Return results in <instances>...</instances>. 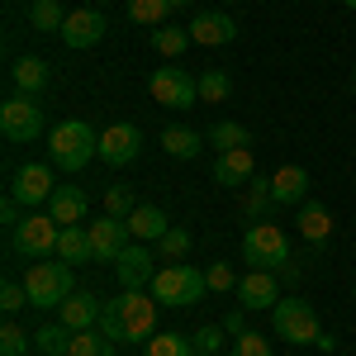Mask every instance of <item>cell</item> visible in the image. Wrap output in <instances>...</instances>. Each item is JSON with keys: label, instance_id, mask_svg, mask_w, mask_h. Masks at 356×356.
Listing matches in <instances>:
<instances>
[{"label": "cell", "instance_id": "26", "mask_svg": "<svg viewBox=\"0 0 356 356\" xmlns=\"http://www.w3.org/2000/svg\"><path fill=\"white\" fill-rule=\"evenodd\" d=\"M209 138L204 134H195V129H162V147L171 152V157H200V147H204Z\"/></svg>", "mask_w": 356, "mask_h": 356}, {"label": "cell", "instance_id": "30", "mask_svg": "<svg viewBox=\"0 0 356 356\" xmlns=\"http://www.w3.org/2000/svg\"><path fill=\"white\" fill-rule=\"evenodd\" d=\"M67 342H72V328H67V323H43V328H33V347L43 356H67Z\"/></svg>", "mask_w": 356, "mask_h": 356}, {"label": "cell", "instance_id": "45", "mask_svg": "<svg viewBox=\"0 0 356 356\" xmlns=\"http://www.w3.org/2000/svg\"><path fill=\"white\" fill-rule=\"evenodd\" d=\"M342 5H347V10H352V15H356V0H342Z\"/></svg>", "mask_w": 356, "mask_h": 356}, {"label": "cell", "instance_id": "49", "mask_svg": "<svg viewBox=\"0 0 356 356\" xmlns=\"http://www.w3.org/2000/svg\"><path fill=\"white\" fill-rule=\"evenodd\" d=\"M233 356H238V352H233Z\"/></svg>", "mask_w": 356, "mask_h": 356}, {"label": "cell", "instance_id": "11", "mask_svg": "<svg viewBox=\"0 0 356 356\" xmlns=\"http://www.w3.org/2000/svg\"><path fill=\"white\" fill-rule=\"evenodd\" d=\"M57 191V181H53V166H43V162H29L15 171V181H10V195L24 204V209H38V204H48Z\"/></svg>", "mask_w": 356, "mask_h": 356}, {"label": "cell", "instance_id": "4", "mask_svg": "<svg viewBox=\"0 0 356 356\" xmlns=\"http://www.w3.org/2000/svg\"><path fill=\"white\" fill-rule=\"evenodd\" d=\"M24 290H29V304H33V309H62L67 295H76V280H72V266H67V261L43 257V261L29 266Z\"/></svg>", "mask_w": 356, "mask_h": 356}, {"label": "cell", "instance_id": "47", "mask_svg": "<svg viewBox=\"0 0 356 356\" xmlns=\"http://www.w3.org/2000/svg\"><path fill=\"white\" fill-rule=\"evenodd\" d=\"M352 86H356V67H352Z\"/></svg>", "mask_w": 356, "mask_h": 356}, {"label": "cell", "instance_id": "5", "mask_svg": "<svg viewBox=\"0 0 356 356\" xmlns=\"http://www.w3.org/2000/svg\"><path fill=\"white\" fill-rule=\"evenodd\" d=\"M243 257L252 271H285L295 257H290V238H285V228L280 223H252L243 238Z\"/></svg>", "mask_w": 356, "mask_h": 356}, {"label": "cell", "instance_id": "37", "mask_svg": "<svg viewBox=\"0 0 356 356\" xmlns=\"http://www.w3.org/2000/svg\"><path fill=\"white\" fill-rule=\"evenodd\" d=\"M138 209V200L129 186H114V191H105V214H114V219H129Z\"/></svg>", "mask_w": 356, "mask_h": 356}, {"label": "cell", "instance_id": "9", "mask_svg": "<svg viewBox=\"0 0 356 356\" xmlns=\"http://www.w3.org/2000/svg\"><path fill=\"white\" fill-rule=\"evenodd\" d=\"M0 134L10 138V143H33V138L43 134V105L33 100V95H10L5 105H0Z\"/></svg>", "mask_w": 356, "mask_h": 356}, {"label": "cell", "instance_id": "21", "mask_svg": "<svg viewBox=\"0 0 356 356\" xmlns=\"http://www.w3.org/2000/svg\"><path fill=\"white\" fill-rule=\"evenodd\" d=\"M57 261H67V266H81V261H95V252H90V233H86L81 223H67L62 228V238H57Z\"/></svg>", "mask_w": 356, "mask_h": 356}, {"label": "cell", "instance_id": "22", "mask_svg": "<svg viewBox=\"0 0 356 356\" xmlns=\"http://www.w3.org/2000/svg\"><path fill=\"white\" fill-rule=\"evenodd\" d=\"M86 204H90V200H86V191H76V186H57L53 200H48V214L67 228V223H81L86 219Z\"/></svg>", "mask_w": 356, "mask_h": 356}, {"label": "cell", "instance_id": "35", "mask_svg": "<svg viewBox=\"0 0 356 356\" xmlns=\"http://www.w3.org/2000/svg\"><path fill=\"white\" fill-rule=\"evenodd\" d=\"M191 252V233L186 228H166L162 238H157V257H171V261H181Z\"/></svg>", "mask_w": 356, "mask_h": 356}, {"label": "cell", "instance_id": "31", "mask_svg": "<svg viewBox=\"0 0 356 356\" xmlns=\"http://www.w3.org/2000/svg\"><path fill=\"white\" fill-rule=\"evenodd\" d=\"M228 95H233V81H228V72H219V67L200 72V105H223Z\"/></svg>", "mask_w": 356, "mask_h": 356}, {"label": "cell", "instance_id": "34", "mask_svg": "<svg viewBox=\"0 0 356 356\" xmlns=\"http://www.w3.org/2000/svg\"><path fill=\"white\" fill-rule=\"evenodd\" d=\"M243 209H247V214H252V219H266V214H271V209H275L271 181H261V176H257V181H252V191H247V200H243Z\"/></svg>", "mask_w": 356, "mask_h": 356}, {"label": "cell", "instance_id": "12", "mask_svg": "<svg viewBox=\"0 0 356 356\" xmlns=\"http://www.w3.org/2000/svg\"><path fill=\"white\" fill-rule=\"evenodd\" d=\"M86 233H90V252H95V261H110V266L124 257V247H129V238H134V233H129V223L114 219V214L90 219V228H86Z\"/></svg>", "mask_w": 356, "mask_h": 356}, {"label": "cell", "instance_id": "46", "mask_svg": "<svg viewBox=\"0 0 356 356\" xmlns=\"http://www.w3.org/2000/svg\"><path fill=\"white\" fill-rule=\"evenodd\" d=\"M195 356H219V352H195Z\"/></svg>", "mask_w": 356, "mask_h": 356}, {"label": "cell", "instance_id": "40", "mask_svg": "<svg viewBox=\"0 0 356 356\" xmlns=\"http://www.w3.org/2000/svg\"><path fill=\"white\" fill-rule=\"evenodd\" d=\"M238 356H271V342L261 337V332H238Z\"/></svg>", "mask_w": 356, "mask_h": 356}, {"label": "cell", "instance_id": "17", "mask_svg": "<svg viewBox=\"0 0 356 356\" xmlns=\"http://www.w3.org/2000/svg\"><path fill=\"white\" fill-rule=\"evenodd\" d=\"M191 38L204 43V48H219V43H233V38H238V24H233L228 15H219V10H204V15L191 19Z\"/></svg>", "mask_w": 356, "mask_h": 356}, {"label": "cell", "instance_id": "27", "mask_svg": "<svg viewBox=\"0 0 356 356\" xmlns=\"http://www.w3.org/2000/svg\"><path fill=\"white\" fill-rule=\"evenodd\" d=\"M29 24H33V33H62V24H67L62 0H33L29 5Z\"/></svg>", "mask_w": 356, "mask_h": 356}, {"label": "cell", "instance_id": "28", "mask_svg": "<svg viewBox=\"0 0 356 356\" xmlns=\"http://www.w3.org/2000/svg\"><path fill=\"white\" fill-rule=\"evenodd\" d=\"M67 356H114V342L100 328H86V332H72Z\"/></svg>", "mask_w": 356, "mask_h": 356}, {"label": "cell", "instance_id": "36", "mask_svg": "<svg viewBox=\"0 0 356 356\" xmlns=\"http://www.w3.org/2000/svg\"><path fill=\"white\" fill-rule=\"evenodd\" d=\"M24 352H29V332L15 318H5V328H0V356H24Z\"/></svg>", "mask_w": 356, "mask_h": 356}, {"label": "cell", "instance_id": "39", "mask_svg": "<svg viewBox=\"0 0 356 356\" xmlns=\"http://www.w3.org/2000/svg\"><path fill=\"white\" fill-rule=\"evenodd\" d=\"M204 280H209V295H223V290H238V275L228 271L223 261H214V266L204 271Z\"/></svg>", "mask_w": 356, "mask_h": 356}, {"label": "cell", "instance_id": "32", "mask_svg": "<svg viewBox=\"0 0 356 356\" xmlns=\"http://www.w3.org/2000/svg\"><path fill=\"white\" fill-rule=\"evenodd\" d=\"M171 15V0H129V19L143 29H162Z\"/></svg>", "mask_w": 356, "mask_h": 356}, {"label": "cell", "instance_id": "7", "mask_svg": "<svg viewBox=\"0 0 356 356\" xmlns=\"http://www.w3.org/2000/svg\"><path fill=\"white\" fill-rule=\"evenodd\" d=\"M147 90L162 110H195L200 105V76H191L186 67H157L147 76Z\"/></svg>", "mask_w": 356, "mask_h": 356}, {"label": "cell", "instance_id": "23", "mask_svg": "<svg viewBox=\"0 0 356 356\" xmlns=\"http://www.w3.org/2000/svg\"><path fill=\"white\" fill-rule=\"evenodd\" d=\"M271 195H275V204L304 200V195H309V171H304V166H280L271 176Z\"/></svg>", "mask_w": 356, "mask_h": 356}, {"label": "cell", "instance_id": "43", "mask_svg": "<svg viewBox=\"0 0 356 356\" xmlns=\"http://www.w3.org/2000/svg\"><path fill=\"white\" fill-rule=\"evenodd\" d=\"M314 347H318V352H332V347H337V337H332V332H318V342H314Z\"/></svg>", "mask_w": 356, "mask_h": 356}, {"label": "cell", "instance_id": "44", "mask_svg": "<svg viewBox=\"0 0 356 356\" xmlns=\"http://www.w3.org/2000/svg\"><path fill=\"white\" fill-rule=\"evenodd\" d=\"M181 5H191V0H171V10H181Z\"/></svg>", "mask_w": 356, "mask_h": 356}, {"label": "cell", "instance_id": "38", "mask_svg": "<svg viewBox=\"0 0 356 356\" xmlns=\"http://www.w3.org/2000/svg\"><path fill=\"white\" fill-rule=\"evenodd\" d=\"M24 304H29L24 280H5V285H0V309H5V314H19Z\"/></svg>", "mask_w": 356, "mask_h": 356}, {"label": "cell", "instance_id": "14", "mask_svg": "<svg viewBox=\"0 0 356 356\" xmlns=\"http://www.w3.org/2000/svg\"><path fill=\"white\" fill-rule=\"evenodd\" d=\"M100 38H105V15H100V10H72V15H67V24H62V43H67V48L86 53V48H95Z\"/></svg>", "mask_w": 356, "mask_h": 356}, {"label": "cell", "instance_id": "16", "mask_svg": "<svg viewBox=\"0 0 356 356\" xmlns=\"http://www.w3.org/2000/svg\"><path fill=\"white\" fill-rule=\"evenodd\" d=\"M252 176H257L252 147H233V152H219V157H214V181H219V186H247Z\"/></svg>", "mask_w": 356, "mask_h": 356}, {"label": "cell", "instance_id": "2", "mask_svg": "<svg viewBox=\"0 0 356 356\" xmlns=\"http://www.w3.org/2000/svg\"><path fill=\"white\" fill-rule=\"evenodd\" d=\"M48 157L57 171H81L90 166V157H100V134L81 119H67L48 134Z\"/></svg>", "mask_w": 356, "mask_h": 356}, {"label": "cell", "instance_id": "24", "mask_svg": "<svg viewBox=\"0 0 356 356\" xmlns=\"http://www.w3.org/2000/svg\"><path fill=\"white\" fill-rule=\"evenodd\" d=\"M295 228H300V238H304V243L323 247V243L332 238V214L323 209V204H304V209H300V219H295Z\"/></svg>", "mask_w": 356, "mask_h": 356}, {"label": "cell", "instance_id": "13", "mask_svg": "<svg viewBox=\"0 0 356 356\" xmlns=\"http://www.w3.org/2000/svg\"><path fill=\"white\" fill-rule=\"evenodd\" d=\"M138 152H143V134H138L134 124H110L100 134V157H105V166H129Z\"/></svg>", "mask_w": 356, "mask_h": 356}, {"label": "cell", "instance_id": "3", "mask_svg": "<svg viewBox=\"0 0 356 356\" xmlns=\"http://www.w3.org/2000/svg\"><path fill=\"white\" fill-rule=\"evenodd\" d=\"M152 300L166 304V309H195V304L209 295V280H204V271H195V266H186V261H171V266H162V271L152 275Z\"/></svg>", "mask_w": 356, "mask_h": 356}, {"label": "cell", "instance_id": "20", "mask_svg": "<svg viewBox=\"0 0 356 356\" xmlns=\"http://www.w3.org/2000/svg\"><path fill=\"white\" fill-rule=\"evenodd\" d=\"M10 81H15L19 95H38L43 86L53 81V72H48V62H43V57H19V62L10 67Z\"/></svg>", "mask_w": 356, "mask_h": 356}, {"label": "cell", "instance_id": "1", "mask_svg": "<svg viewBox=\"0 0 356 356\" xmlns=\"http://www.w3.org/2000/svg\"><path fill=\"white\" fill-rule=\"evenodd\" d=\"M157 309L162 304L152 300V290H124L105 304L100 314V332L110 342H147L157 332Z\"/></svg>", "mask_w": 356, "mask_h": 356}, {"label": "cell", "instance_id": "6", "mask_svg": "<svg viewBox=\"0 0 356 356\" xmlns=\"http://www.w3.org/2000/svg\"><path fill=\"white\" fill-rule=\"evenodd\" d=\"M271 328L275 337H285L290 347H309V342H318V314H314V304L300 300V295H285V300L271 309Z\"/></svg>", "mask_w": 356, "mask_h": 356}, {"label": "cell", "instance_id": "41", "mask_svg": "<svg viewBox=\"0 0 356 356\" xmlns=\"http://www.w3.org/2000/svg\"><path fill=\"white\" fill-rule=\"evenodd\" d=\"M219 347H223L219 323H209V328H200V332H195V352H219Z\"/></svg>", "mask_w": 356, "mask_h": 356}, {"label": "cell", "instance_id": "42", "mask_svg": "<svg viewBox=\"0 0 356 356\" xmlns=\"http://www.w3.org/2000/svg\"><path fill=\"white\" fill-rule=\"evenodd\" d=\"M223 332H243V309H238V314H228V318H223Z\"/></svg>", "mask_w": 356, "mask_h": 356}, {"label": "cell", "instance_id": "18", "mask_svg": "<svg viewBox=\"0 0 356 356\" xmlns=\"http://www.w3.org/2000/svg\"><path fill=\"white\" fill-rule=\"evenodd\" d=\"M57 314H62V323H67L72 332H86V328H100V314H105V309H100V300H95V295L76 290V295H67V300H62V309H57Z\"/></svg>", "mask_w": 356, "mask_h": 356}, {"label": "cell", "instance_id": "8", "mask_svg": "<svg viewBox=\"0 0 356 356\" xmlns=\"http://www.w3.org/2000/svg\"><path fill=\"white\" fill-rule=\"evenodd\" d=\"M57 238H62V223L53 214H38V209H29L24 219L15 223V233H10V247L19 252V257H53L57 252Z\"/></svg>", "mask_w": 356, "mask_h": 356}, {"label": "cell", "instance_id": "25", "mask_svg": "<svg viewBox=\"0 0 356 356\" xmlns=\"http://www.w3.org/2000/svg\"><path fill=\"white\" fill-rule=\"evenodd\" d=\"M143 356H195V337H186V332H152L143 342Z\"/></svg>", "mask_w": 356, "mask_h": 356}, {"label": "cell", "instance_id": "29", "mask_svg": "<svg viewBox=\"0 0 356 356\" xmlns=\"http://www.w3.org/2000/svg\"><path fill=\"white\" fill-rule=\"evenodd\" d=\"M204 138H209L219 152H233V147H247V143H252L247 124H238V119H219V124H214V129H209Z\"/></svg>", "mask_w": 356, "mask_h": 356}, {"label": "cell", "instance_id": "15", "mask_svg": "<svg viewBox=\"0 0 356 356\" xmlns=\"http://www.w3.org/2000/svg\"><path fill=\"white\" fill-rule=\"evenodd\" d=\"M238 304L243 309H275L280 304V275L275 271H247L238 280Z\"/></svg>", "mask_w": 356, "mask_h": 356}, {"label": "cell", "instance_id": "19", "mask_svg": "<svg viewBox=\"0 0 356 356\" xmlns=\"http://www.w3.org/2000/svg\"><path fill=\"white\" fill-rule=\"evenodd\" d=\"M124 223H129L134 243H157L166 228H171V223H166V209H157V204H138V209H134Z\"/></svg>", "mask_w": 356, "mask_h": 356}, {"label": "cell", "instance_id": "10", "mask_svg": "<svg viewBox=\"0 0 356 356\" xmlns=\"http://www.w3.org/2000/svg\"><path fill=\"white\" fill-rule=\"evenodd\" d=\"M157 271H162V266H157V247H147V243H129L124 257L114 261V275H119L124 290H147Z\"/></svg>", "mask_w": 356, "mask_h": 356}, {"label": "cell", "instance_id": "48", "mask_svg": "<svg viewBox=\"0 0 356 356\" xmlns=\"http://www.w3.org/2000/svg\"><path fill=\"white\" fill-rule=\"evenodd\" d=\"M223 5H238V0H223Z\"/></svg>", "mask_w": 356, "mask_h": 356}, {"label": "cell", "instance_id": "33", "mask_svg": "<svg viewBox=\"0 0 356 356\" xmlns=\"http://www.w3.org/2000/svg\"><path fill=\"white\" fill-rule=\"evenodd\" d=\"M195 38H191V29H176V24H162V29H152V48L162 57H181L186 48H191Z\"/></svg>", "mask_w": 356, "mask_h": 356}]
</instances>
